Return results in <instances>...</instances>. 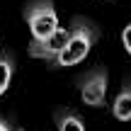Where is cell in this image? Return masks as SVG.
Wrapping results in <instances>:
<instances>
[{
    "label": "cell",
    "instance_id": "obj_1",
    "mask_svg": "<svg viewBox=\"0 0 131 131\" xmlns=\"http://www.w3.org/2000/svg\"><path fill=\"white\" fill-rule=\"evenodd\" d=\"M95 39H97V32H95L92 27L80 24V27L70 29L68 39H66L63 49L58 51V56L53 58V63L61 66V68H68V66H75V63L85 61V56L90 53V49H92Z\"/></svg>",
    "mask_w": 131,
    "mask_h": 131
},
{
    "label": "cell",
    "instance_id": "obj_2",
    "mask_svg": "<svg viewBox=\"0 0 131 131\" xmlns=\"http://www.w3.org/2000/svg\"><path fill=\"white\" fill-rule=\"evenodd\" d=\"M27 22L34 39H44L58 27V15L51 7V3H37L27 10Z\"/></svg>",
    "mask_w": 131,
    "mask_h": 131
},
{
    "label": "cell",
    "instance_id": "obj_3",
    "mask_svg": "<svg viewBox=\"0 0 131 131\" xmlns=\"http://www.w3.org/2000/svg\"><path fill=\"white\" fill-rule=\"evenodd\" d=\"M68 34H70L68 27H56L51 34H46L44 39H34V41L29 44V56L44 58V61H53V58L58 56V51L63 49Z\"/></svg>",
    "mask_w": 131,
    "mask_h": 131
},
{
    "label": "cell",
    "instance_id": "obj_4",
    "mask_svg": "<svg viewBox=\"0 0 131 131\" xmlns=\"http://www.w3.org/2000/svg\"><path fill=\"white\" fill-rule=\"evenodd\" d=\"M80 97L90 107H102L107 97V70H95L80 85Z\"/></svg>",
    "mask_w": 131,
    "mask_h": 131
},
{
    "label": "cell",
    "instance_id": "obj_5",
    "mask_svg": "<svg viewBox=\"0 0 131 131\" xmlns=\"http://www.w3.org/2000/svg\"><path fill=\"white\" fill-rule=\"evenodd\" d=\"M112 112L119 122H129L131 119V85L119 90V95L114 97V104H112Z\"/></svg>",
    "mask_w": 131,
    "mask_h": 131
},
{
    "label": "cell",
    "instance_id": "obj_6",
    "mask_svg": "<svg viewBox=\"0 0 131 131\" xmlns=\"http://www.w3.org/2000/svg\"><path fill=\"white\" fill-rule=\"evenodd\" d=\"M12 73H15L12 58H10V56H3V58H0V95L10 88V83H12Z\"/></svg>",
    "mask_w": 131,
    "mask_h": 131
},
{
    "label": "cell",
    "instance_id": "obj_7",
    "mask_svg": "<svg viewBox=\"0 0 131 131\" xmlns=\"http://www.w3.org/2000/svg\"><path fill=\"white\" fill-rule=\"evenodd\" d=\"M58 131H85V124L78 114L66 112L61 119H58Z\"/></svg>",
    "mask_w": 131,
    "mask_h": 131
},
{
    "label": "cell",
    "instance_id": "obj_8",
    "mask_svg": "<svg viewBox=\"0 0 131 131\" xmlns=\"http://www.w3.org/2000/svg\"><path fill=\"white\" fill-rule=\"evenodd\" d=\"M122 44H124V49H126L129 56H131V24L124 27V32H122Z\"/></svg>",
    "mask_w": 131,
    "mask_h": 131
},
{
    "label": "cell",
    "instance_id": "obj_9",
    "mask_svg": "<svg viewBox=\"0 0 131 131\" xmlns=\"http://www.w3.org/2000/svg\"><path fill=\"white\" fill-rule=\"evenodd\" d=\"M0 131H12V129H10V124L5 122V119H0Z\"/></svg>",
    "mask_w": 131,
    "mask_h": 131
},
{
    "label": "cell",
    "instance_id": "obj_10",
    "mask_svg": "<svg viewBox=\"0 0 131 131\" xmlns=\"http://www.w3.org/2000/svg\"><path fill=\"white\" fill-rule=\"evenodd\" d=\"M17 131H24V129H17Z\"/></svg>",
    "mask_w": 131,
    "mask_h": 131
}]
</instances>
